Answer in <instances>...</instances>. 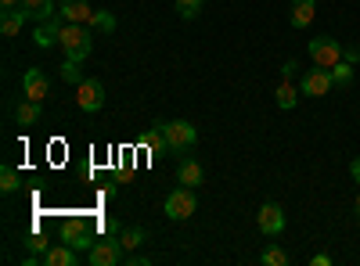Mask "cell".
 I'll return each instance as SVG.
<instances>
[{"label":"cell","instance_id":"1","mask_svg":"<svg viewBox=\"0 0 360 266\" xmlns=\"http://www.w3.org/2000/svg\"><path fill=\"white\" fill-rule=\"evenodd\" d=\"M58 47H62L65 58H72V62H83V58L90 54V47H94V29L65 22L62 25V44H58Z\"/></svg>","mask_w":360,"mask_h":266},{"label":"cell","instance_id":"2","mask_svg":"<svg viewBox=\"0 0 360 266\" xmlns=\"http://www.w3.org/2000/svg\"><path fill=\"white\" fill-rule=\"evenodd\" d=\"M162 133H166V152H173V155H188L191 147L198 144V130L188 119L162 123Z\"/></svg>","mask_w":360,"mask_h":266},{"label":"cell","instance_id":"3","mask_svg":"<svg viewBox=\"0 0 360 266\" xmlns=\"http://www.w3.org/2000/svg\"><path fill=\"white\" fill-rule=\"evenodd\" d=\"M162 213H166V220H188V216H195L198 213V198H195V187H173L169 194H166V205H162Z\"/></svg>","mask_w":360,"mask_h":266},{"label":"cell","instance_id":"4","mask_svg":"<svg viewBox=\"0 0 360 266\" xmlns=\"http://www.w3.org/2000/svg\"><path fill=\"white\" fill-rule=\"evenodd\" d=\"M342 51L346 47L335 36H317V40H310V62L321 65V69H332V65L342 62Z\"/></svg>","mask_w":360,"mask_h":266},{"label":"cell","instance_id":"5","mask_svg":"<svg viewBox=\"0 0 360 266\" xmlns=\"http://www.w3.org/2000/svg\"><path fill=\"white\" fill-rule=\"evenodd\" d=\"M285 223H288V216H285V209H281L278 201H263V205H259L256 227H259L263 238H278V234L285 230Z\"/></svg>","mask_w":360,"mask_h":266},{"label":"cell","instance_id":"6","mask_svg":"<svg viewBox=\"0 0 360 266\" xmlns=\"http://www.w3.org/2000/svg\"><path fill=\"white\" fill-rule=\"evenodd\" d=\"M335 86L332 79V69H307L303 79H299V91H303V98H328V91Z\"/></svg>","mask_w":360,"mask_h":266},{"label":"cell","instance_id":"7","mask_svg":"<svg viewBox=\"0 0 360 266\" xmlns=\"http://www.w3.org/2000/svg\"><path fill=\"white\" fill-rule=\"evenodd\" d=\"M123 245H119V238H112V234H108V238L105 241H94V245H90V252H86V262L90 266H115V262H123Z\"/></svg>","mask_w":360,"mask_h":266},{"label":"cell","instance_id":"8","mask_svg":"<svg viewBox=\"0 0 360 266\" xmlns=\"http://www.w3.org/2000/svg\"><path fill=\"white\" fill-rule=\"evenodd\" d=\"M29 266H76L79 262V252L72 248V245H65V241H58V245H51L47 252H40V255H29L25 259Z\"/></svg>","mask_w":360,"mask_h":266},{"label":"cell","instance_id":"9","mask_svg":"<svg viewBox=\"0 0 360 266\" xmlns=\"http://www.w3.org/2000/svg\"><path fill=\"white\" fill-rule=\"evenodd\" d=\"M76 105H79V112H101V105H105V83L101 79H83L79 86H76Z\"/></svg>","mask_w":360,"mask_h":266},{"label":"cell","instance_id":"10","mask_svg":"<svg viewBox=\"0 0 360 266\" xmlns=\"http://www.w3.org/2000/svg\"><path fill=\"white\" fill-rule=\"evenodd\" d=\"M62 241L86 255V252H90V245H94L98 238H94V230H90L83 220H65V227H62Z\"/></svg>","mask_w":360,"mask_h":266},{"label":"cell","instance_id":"11","mask_svg":"<svg viewBox=\"0 0 360 266\" xmlns=\"http://www.w3.org/2000/svg\"><path fill=\"white\" fill-rule=\"evenodd\" d=\"M62 25H65L62 15H54V18H47V22H37V29H33V44H37L40 51L58 47V44H62Z\"/></svg>","mask_w":360,"mask_h":266},{"label":"cell","instance_id":"12","mask_svg":"<svg viewBox=\"0 0 360 266\" xmlns=\"http://www.w3.org/2000/svg\"><path fill=\"white\" fill-rule=\"evenodd\" d=\"M22 98L40 101V105H44V98H51V83H47L44 69H25L22 72Z\"/></svg>","mask_w":360,"mask_h":266},{"label":"cell","instance_id":"13","mask_svg":"<svg viewBox=\"0 0 360 266\" xmlns=\"http://www.w3.org/2000/svg\"><path fill=\"white\" fill-rule=\"evenodd\" d=\"M58 15H62L65 22H76V25H90L94 8H90L86 0H62V4H58Z\"/></svg>","mask_w":360,"mask_h":266},{"label":"cell","instance_id":"14","mask_svg":"<svg viewBox=\"0 0 360 266\" xmlns=\"http://www.w3.org/2000/svg\"><path fill=\"white\" fill-rule=\"evenodd\" d=\"M202 180H205V173H202V166L195 162V159H180V166H176V184H184V187H202Z\"/></svg>","mask_w":360,"mask_h":266},{"label":"cell","instance_id":"15","mask_svg":"<svg viewBox=\"0 0 360 266\" xmlns=\"http://www.w3.org/2000/svg\"><path fill=\"white\" fill-rule=\"evenodd\" d=\"M25 22H29L25 8H8V11H0V33H4V36H18Z\"/></svg>","mask_w":360,"mask_h":266},{"label":"cell","instance_id":"16","mask_svg":"<svg viewBox=\"0 0 360 266\" xmlns=\"http://www.w3.org/2000/svg\"><path fill=\"white\" fill-rule=\"evenodd\" d=\"M314 15H317V0H292V15H288L292 29H307Z\"/></svg>","mask_w":360,"mask_h":266},{"label":"cell","instance_id":"17","mask_svg":"<svg viewBox=\"0 0 360 266\" xmlns=\"http://www.w3.org/2000/svg\"><path fill=\"white\" fill-rule=\"evenodd\" d=\"M274 98H278V108H281V112H292V108L299 105V98H303V91H299V86H295L292 79H285V76H281L278 94H274Z\"/></svg>","mask_w":360,"mask_h":266},{"label":"cell","instance_id":"18","mask_svg":"<svg viewBox=\"0 0 360 266\" xmlns=\"http://www.w3.org/2000/svg\"><path fill=\"white\" fill-rule=\"evenodd\" d=\"M22 8L29 11V18H33V22H47V18L58 15V4H54V0H22Z\"/></svg>","mask_w":360,"mask_h":266},{"label":"cell","instance_id":"19","mask_svg":"<svg viewBox=\"0 0 360 266\" xmlns=\"http://www.w3.org/2000/svg\"><path fill=\"white\" fill-rule=\"evenodd\" d=\"M141 147H148V152H166V133H162V123H152L141 137H137Z\"/></svg>","mask_w":360,"mask_h":266},{"label":"cell","instance_id":"20","mask_svg":"<svg viewBox=\"0 0 360 266\" xmlns=\"http://www.w3.org/2000/svg\"><path fill=\"white\" fill-rule=\"evenodd\" d=\"M40 115H44V108H40V101H22L18 108H15V119H18V126H37L40 123Z\"/></svg>","mask_w":360,"mask_h":266},{"label":"cell","instance_id":"21","mask_svg":"<svg viewBox=\"0 0 360 266\" xmlns=\"http://www.w3.org/2000/svg\"><path fill=\"white\" fill-rule=\"evenodd\" d=\"M119 245H123V252H137L144 245V227H123L119 230Z\"/></svg>","mask_w":360,"mask_h":266},{"label":"cell","instance_id":"22","mask_svg":"<svg viewBox=\"0 0 360 266\" xmlns=\"http://www.w3.org/2000/svg\"><path fill=\"white\" fill-rule=\"evenodd\" d=\"M332 79H335V86H353V79H356V69H353V62H342L339 65H332Z\"/></svg>","mask_w":360,"mask_h":266},{"label":"cell","instance_id":"23","mask_svg":"<svg viewBox=\"0 0 360 266\" xmlns=\"http://www.w3.org/2000/svg\"><path fill=\"white\" fill-rule=\"evenodd\" d=\"M18 187H22L18 169H15V166H4V169H0V191H4V194H15Z\"/></svg>","mask_w":360,"mask_h":266},{"label":"cell","instance_id":"24","mask_svg":"<svg viewBox=\"0 0 360 266\" xmlns=\"http://www.w3.org/2000/svg\"><path fill=\"white\" fill-rule=\"evenodd\" d=\"M259 262H263V266H285L288 255H285V248H278V245H266V248L259 252Z\"/></svg>","mask_w":360,"mask_h":266},{"label":"cell","instance_id":"25","mask_svg":"<svg viewBox=\"0 0 360 266\" xmlns=\"http://www.w3.org/2000/svg\"><path fill=\"white\" fill-rule=\"evenodd\" d=\"M90 29H98V33H115V15L112 11H94Z\"/></svg>","mask_w":360,"mask_h":266},{"label":"cell","instance_id":"26","mask_svg":"<svg viewBox=\"0 0 360 266\" xmlns=\"http://www.w3.org/2000/svg\"><path fill=\"white\" fill-rule=\"evenodd\" d=\"M202 4H205V0H176V11H180V18H195L198 11H202Z\"/></svg>","mask_w":360,"mask_h":266},{"label":"cell","instance_id":"27","mask_svg":"<svg viewBox=\"0 0 360 266\" xmlns=\"http://www.w3.org/2000/svg\"><path fill=\"white\" fill-rule=\"evenodd\" d=\"M62 79H65V83H72V86H79V83H83V76H79V62L65 58V65H62Z\"/></svg>","mask_w":360,"mask_h":266},{"label":"cell","instance_id":"28","mask_svg":"<svg viewBox=\"0 0 360 266\" xmlns=\"http://www.w3.org/2000/svg\"><path fill=\"white\" fill-rule=\"evenodd\" d=\"M25 245L33 248V252H47V248H51V241H44V238H29Z\"/></svg>","mask_w":360,"mask_h":266},{"label":"cell","instance_id":"29","mask_svg":"<svg viewBox=\"0 0 360 266\" xmlns=\"http://www.w3.org/2000/svg\"><path fill=\"white\" fill-rule=\"evenodd\" d=\"M342 58L356 65V62H360V47H346V51H342Z\"/></svg>","mask_w":360,"mask_h":266},{"label":"cell","instance_id":"30","mask_svg":"<svg viewBox=\"0 0 360 266\" xmlns=\"http://www.w3.org/2000/svg\"><path fill=\"white\" fill-rule=\"evenodd\" d=\"M295 72H299V62H285V69H281V76H285V79H292Z\"/></svg>","mask_w":360,"mask_h":266},{"label":"cell","instance_id":"31","mask_svg":"<svg viewBox=\"0 0 360 266\" xmlns=\"http://www.w3.org/2000/svg\"><path fill=\"white\" fill-rule=\"evenodd\" d=\"M310 262H314V266H332V255H324V252H321V255H314Z\"/></svg>","mask_w":360,"mask_h":266},{"label":"cell","instance_id":"32","mask_svg":"<svg viewBox=\"0 0 360 266\" xmlns=\"http://www.w3.org/2000/svg\"><path fill=\"white\" fill-rule=\"evenodd\" d=\"M349 176L360 184V159H353V162H349Z\"/></svg>","mask_w":360,"mask_h":266},{"label":"cell","instance_id":"33","mask_svg":"<svg viewBox=\"0 0 360 266\" xmlns=\"http://www.w3.org/2000/svg\"><path fill=\"white\" fill-rule=\"evenodd\" d=\"M0 8H4V11L8 8H22V0H0Z\"/></svg>","mask_w":360,"mask_h":266},{"label":"cell","instance_id":"34","mask_svg":"<svg viewBox=\"0 0 360 266\" xmlns=\"http://www.w3.org/2000/svg\"><path fill=\"white\" fill-rule=\"evenodd\" d=\"M356 213H360V194H356Z\"/></svg>","mask_w":360,"mask_h":266}]
</instances>
